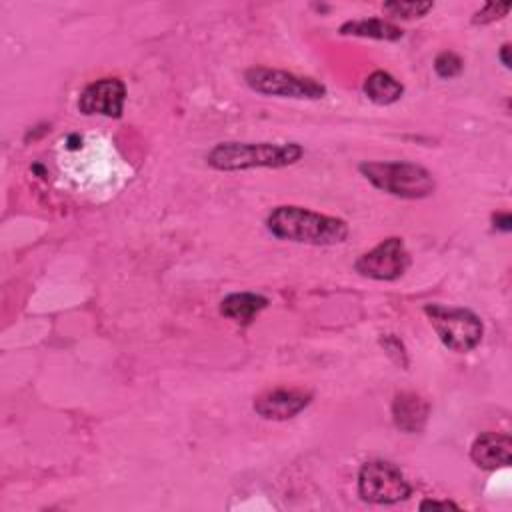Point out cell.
<instances>
[{"mask_svg":"<svg viewBox=\"0 0 512 512\" xmlns=\"http://www.w3.org/2000/svg\"><path fill=\"white\" fill-rule=\"evenodd\" d=\"M266 228L276 238L312 246H334L344 242L348 236V224L342 218L302 206L274 208L266 218Z\"/></svg>","mask_w":512,"mask_h":512,"instance_id":"obj_1","label":"cell"},{"mask_svg":"<svg viewBox=\"0 0 512 512\" xmlns=\"http://www.w3.org/2000/svg\"><path fill=\"white\" fill-rule=\"evenodd\" d=\"M304 156L298 142H220L206 154V164L214 170L234 172L250 168H284Z\"/></svg>","mask_w":512,"mask_h":512,"instance_id":"obj_2","label":"cell"},{"mask_svg":"<svg viewBox=\"0 0 512 512\" xmlns=\"http://www.w3.org/2000/svg\"><path fill=\"white\" fill-rule=\"evenodd\" d=\"M358 170L372 186L398 198H426L436 188L434 176L414 162H362Z\"/></svg>","mask_w":512,"mask_h":512,"instance_id":"obj_3","label":"cell"},{"mask_svg":"<svg viewBox=\"0 0 512 512\" xmlns=\"http://www.w3.org/2000/svg\"><path fill=\"white\" fill-rule=\"evenodd\" d=\"M424 312L448 350L470 352L480 344L484 328L474 312L466 308H446L440 304H426Z\"/></svg>","mask_w":512,"mask_h":512,"instance_id":"obj_4","label":"cell"},{"mask_svg":"<svg viewBox=\"0 0 512 512\" xmlns=\"http://www.w3.org/2000/svg\"><path fill=\"white\" fill-rule=\"evenodd\" d=\"M246 84L258 92L280 98H298V100H318L326 94V86L310 76H298L294 72L254 66L244 72Z\"/></svg>","mask_w":512,"mask_h":512,"instance_id":"obj_5","label":"cell"},{"mask_svg":"<svg viewBox=\"0 0 512 512\" xmlns=\"http://www.w3.org/2000/svg\"><path fill=\"white\" fill-rule=\"evenodd\" d=\"M412 488L398 466L384 460L366 462L358 472V494L370 504H396L410 496Z\"/></svg>","mask_w":512,"mask_h":512,"instance_id":"obj_6","label":"cell"},{"mask_svg":"<svg viewBox=\"0 0 512 512\" xmlns=\"http://www.w3.org/2000/svg\"><path fill=\"white\" fill-rule=\"evenodd\" d=\"M410 266V254L402 238L390 236L364 252L356 262L354 270L372 280H396Z\"/></svg>","mask_w":512,"mask_h":512,"instance_id":"obj_7","label":"cell"},{"mask_svg":"<svg viewBox=\"0 0 512 512\" xmlns=\"http://www.w3.org/2000/svg\"><path fill=\"white\" fill-rule=\"evenodd\" d=\"M126 100V86L120 78H100L88 84L78 100V110L86 116L102 114L120 118Z\"/></svg>","mask_w":512,"mask_h":512,"instance_id":"obj_8","label":"cell"},{"mask_svg":"<svg viewBox=\"0 0 512 512\" xmlns=\"http://www.w3.org/2000/svg\"><path fill=\"white\" fill-rule=\"evenodd\" d=\"M312 400V394L304 390L276 388L266 390L254 398V410L266 420H290L300 414Z\"/></svg>","mask_w":512,"mask_h":512,"instance_id":"obj_9","label":"cell"},{"mask_svg":"<svg viewBox=\"0 0 512 512\" xmlns=\"http://www.w3.org/2000/svg\"><path fill=\"white\" fill-rule=\"evenodd\" d=\"M470 458L482 470L506 468L512 460V440L500 432H484L474 440Z\"/></svg>","mask_w":512,"mask_h":512,"instance_id":"obj_10","label":"cell"},{"mask_svg":"<svg viewBox=\"0 0 512 512\" xmlns=\"http://www.w3.org/2000/svg\"><path fill=\"white\" fill-rule=\"evenodd\" d=\"M428 402L414 392H400L392 402V420L398 430L414 434L420 432L428 420Z\"/></svg>","mask_w":512,"mask_h":512,"instance_id":"obj_11","label":"cell"},{"mask_svg":"<svg viewBox=\"0 0 512 512\" xmlns=\"http://www.w3.org/2000/svg\"><path fill=\"white\" fill-rule=\"evenodd\" d=\"M268 306V298L254 294V292H234L228 294L220 302V314L238 322V324H250L264 308Z\"/></svg>","mask_w":512,"mask_h":512,"instance_id":"obj_12","label":"cell"},{"mask_svg":"<svg viewBox=\"0 0 512 512\" xmlns=\"http://www.w3.org/2000/svg\"><path fill=\"white\" fill-rule=\"evenodd\" d=\"M340 34L344 36H360V38H374V40H388L396 42L402 38V28L392 22L380 18H364V20H350L340 26Z\"/></svg>","mask_w":512,"mask_h":512,"instance_id":"obj_13","label":"cell"},{"mask_svg":"<svg viewBox=\"0 0 512 512\" xmlns=\"http://www.w3.org/2000/svg\"><path fill=\"white\" fill-rule=\"evenodd\" d=\"M364 94L368 96V100H372L378 106H388L394 104L396 100L402 98L404 94V86L388 72L384 70H374L362 86Z\"/></svg>","mask_w":512,"mask_h":512,"instance_id":"obj_14","label":"cell"},{"mask_svg":"<svg viewBox=\"0 0 512 512\" xmlns=\"http://www.w3.org/2000/svg\"><path fill=\"white\" fill-rule=\"evenodd\" d=\"M384 12H388L390 16L394 18H404V20H410V18H420L424 16L426 12H430L434 8L432 2H386L384 6Z\"/></svg>","mask_w":512,"mask_h":512,"instance_id":"obj_15","label":"cell"},{"mask_svg":"<svg viewBox=\"0 0 512 512\" xmlns=\"http://www.w3.org/2000/svg\"><path fill=\"white\" fill-rule=\"evenodd\" d=\"M462 68H464L462 58L458 54H454V52H448V50L440 52L436 56V60H434V70H436V74L440 78H454V76H458L462 72Z\"/></svg>","mask_w":512,"mask_h":512,"instance_id":"obj_16","label":"cell"},{"mask_svg":"<svg viewBox=\"0 0 512 512\" xmlns=\"http://www.w3.org/2000/svg\"><path fill=\"white\" fill-rule=\"evenodd\" d=\"M508 12H510V4L488 2V4H484V6L472 16V22H474V24H490V22H494V20L504 18Z\"/></svg>","mask_w":512,"mask_h":512,"instance_id":"obj_17","label":"cell"},{"mask_svg":"<svg viewBox=\"0 0 512 512\" xmlns=\"http://www.w3.org/2000/svg\"><path fill=\"white\" fill-rule=\"evenodd\" d=\"M426 508H456L458 510V504H454L450 500H444V502H440V500H424L420 504V510H426Z\"/></svg>","mask_w":512,"mask_h":512,"instance_id":"obj_18","label":"cell"},{"mask_svg":"<svg viewBox=\"0 0 512 512\" xmlns=\"http://www.w3.org/2000/svg\"><path fill=\"white\" fill-rule=\"evenodd\" d=\"M510 214H496L494 216V226L496 228H500V230H504V232H508L510 230Z\"/></svg>","mask_w":512,"mask_h":512,"instance_id":"obj_19","label":"cell"},{"mask_svg":"<svg viewBox=\"0 0 512 512\" xmlns=\"http://www.w3.org/2000/svg\"><path fill=\"white\" fill-rule=\"evenodd\" d=\"M508 52H510V44L506 42V44H502V48H500V60H502V64H504L506 68H510V56H508Z\"/></svg>","mask_w":512,"mask_h":512,"instance_id":"obj_20","label":"cell"}]
</instances>
